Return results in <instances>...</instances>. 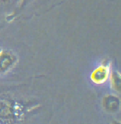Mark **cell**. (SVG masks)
I'll use <instances>...</instances> for the list:
<instances>
[{
  "instance_id": "6da1fadb",
  "label": "cell",
  "mask_w": 121,
  "mask_h": 124,
  "mask_svg": "<svg viewBox=\"0 0 121 124\" xmlns=\"http://www.w3.org/2000/svg\"><path fill=\"white\" fill-rule=\"evenodd\" d=\"M17 62L16 55L9 51H0V74L6 73L15 66Z\"/></svg>"
},
{
  "instance_id": "7a4b0ae2",
  "label": "cell",
  "mask_w": 121,
  "mask_h": 124,
  "mask_svg": "<svg viewBox=\"0 0 121 124\" xmlns=\"http://www.w3.org/2000/svg\"><path fill=\"white\" fill-rule=\"evenodd\" d=\"M110 64L109 62H104L99 67H97L91 74V79L95 84H102L104 83L110 77Z\"/></svg>"
},
{
  "instance_id": "3957f363",
  "label": "cell",
  "mask_w": 121,
  "mask_h": 124,
  "mask_svg": "<svg viewBox=\"0 0 121 124\" xmlns=\"http://www.w3.org/2000/svg\"><path fill=\"white\" fill-rule=\"evenodd\" d=\"M102 105L104 109L107 112L110 113H116L118 112L120 106V101L118 96H112V95H108L103 98Z\"/></svg>"
},
{
  "instance_id": "277c9868",
  "label": "cell",
  "mask_w": 121,
  "mask_h": 124,
  "mask_svg": "<svg viewBox=\"0 0 121 124\" xmlns=\"http://www.w3.org/2000/svg\"><path fill=\"white\" fill-rule=\"evenodd\" d=\"M109 79H110V84H111L112 89H114L117 92H119L121 87L120 74L118 73L117 70H112V71H110Z\"/></svg>"
},
{
  "instance_id": "5b68a950",
  "label": "cell",
  "mask_w": 121,
  "mask_h": 124,
  "mask_svg": "<svg viewBox=\"0 0 121 124\" xmlns=\"http://www.w3.org/2000/svg\"><path fill=\"white\" fill-rule=\"evenodd\" d=\"M31 0H21V4H22V6H23V5H25V4H27L28 2H30Z\"/></svg>"
},
{
  "instance_id": "8992f818",
  "label": "cell",
  "mask_w": 121,
  "mask_h": 124,
  "mask_svg": "<svg viewBox=\"0 0 121 124\" xmlns=\"http://www.w3.org/2000/svg\"><path fill=\"white\" fill-rule=\"evenodd\" d=\"M1 50H2V48H1V47H0V51H1Z\"/></svg>"
}]
</instances>
